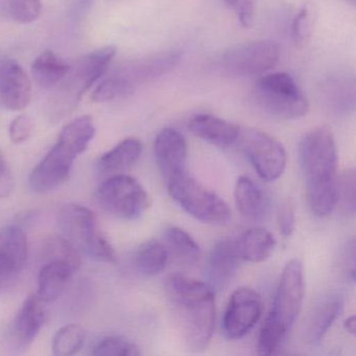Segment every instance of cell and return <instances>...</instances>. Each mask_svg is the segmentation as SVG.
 I'll use <instances>...</instances> for the list:
<instances>
[{
    "mask_svg": "<svg viewBox=\"0 0 356 356\" xmlns=\"http://www.w3.org/2000/svg\"><path fill=\"white\" fill-rule=\"evenodd\" d=\"M300 162L308 205L318 218L329 216L337 204V153L334 137L326 128H316L300 143Z\"/></svg>",
    "mask_w": 356,
    "mask_h": 356,
    "instance_id": "cell-1",
    "label": "cell"
},
{
    "mask_svg": "<svg viewBox=\"0 0 356 356\" xmlns=\"http://www.w3.org/2000/svg\"><path fill=\"white\" fill-rule=\"evenodd\" d=\"M168 298L176 306L187 347L201 352L209 345L216 324L214 291L206 282L180 274L165 281Z\"/></svg>",
    "mask_w": 356,
    "mask_h": 356,
    "instance_id": "cell-2",
    "label": "cell"
},
{
    "mask_svg": "<svg viewBox=\"0 0 356 356\" xmlns=\"http://www.w3.org/2000/svg\"><path fill=\"white\" fill-rule=\"evenodd\" d=\"M95 134L90 116H81L66 124L57 143L34 168L30 185L37 193L53 191L70 176L74 160L86 151Z\"/></svg>",
    "mask_w": 356,
    "mask_h": 356,
    "instance_id": "cell-3",
    "label": "cell"
},
{
    "mask_svg": "<svg viewBox=\"0 0 356 356\" xmlns=\"http://www.w3.org/2000/svg\"><path fill=\"white\" fill-rule=\"evenodd\" d=\"M182 55L180 49H168L129 60L95 88L91 99L97 103H105L132 95L139 85L174 70L180 63Z\"/></svg>",
    "mask_w": 356,
    "mask_h": 356,
    "instance_id": "cell-4",
    "label": "cell"
},
{
    "mask_svg": "<svg viewBox=\"0 0 356 356\" xmlns=\"http://www.w3.org/2000/svg\"><path fill=\"white\" fill-rule=\"evenodd\" d=\"M60 235L79 252L101 261L114 264L116 254L111 243L99 228L97 216L84 206L70 204L58 213Z\"/></svg>",
    "mask_w": 356,
    "mask_h": 356,
    "instance_id": "cell-5",
    "label": "cell"
},
{
    "mask_svg": "<svg viewBox=\"0 0 356 356\" xmlns=\"http://www.w3.org/2000/svg\"><path fill=\"white\" fill-rule=\"evenodd\" d=\"M254 99L264 112L282 118L297 120L308 111V102L291 74L274 72L261 76L255 83Z\"/></svg>",
    "mask_w": 356,
    "mask_h": 356,
    "instance_id": "cell-6",
    "label": "cell"
},
{
    "mask_svg": "<svg viewBox=\"0 0 356 356\" xmlns=\"http://www.w3.org/2000/svg\"><path fill=\"white\" fill-rule=\"evenodd\" d=\"M168 193L189 216L205 224H226L231 218L229 206L216 193L187 172L168 181Z\"/></svg>",
    "mask_w": 356,
    "mask_h": 356,
    "instance_id": "cell-7",
    "label": "cell"
},
{
    "mask_svg": "<svg viewBox=\"0 0 356 356\" xmlns=\"http://www.w3.org/2000/svg\"><path fill=\"white\" fill-rule=\"evenodd\" d=\"M116 54V47H105L91 51L88 55L81 58L76 65L72 66L70 74L60 84L63 85L60 95L62 99L57 101V118L70 113L79 103L83 95L108 72L110 63ZM57 85V86H58Z\"/></svg>",
    "mask_w": 356,
    "mask_h": 356,
    "instance_id": "cell-8",
    "label": "cell"
},
{
    "mask_svg": "<svg viewBox=\"0 0 356 356\" xmlns=\"http://www.w3.org/2000/svg\"><path fill=\"white\" fill-rule=\"evenodd\" d=\"M99 205L124 220H137L152 205L151 195L132 177L120 174L110 176L99 185L97 193Z\"/></svg>",
    "mask_w": 356,
    "mask_h": 356,
    "instance_id": "cell-9",
    "label": "cell"
},
{
    "mask_svg": "<svg viewBox=\"0 0 356 356\" xmlns=\"http://www.w3.org/2000/svg\"><path fill=\"white\" fill-rule=\"evenodd\" d=\"M241 151L262 180L272 182L280 178L286 168V152L274 137L258 129L241 130Z\"/></svg>",
    "mask_w": 356,
    "mask_h": 356,
    "instance_id": "cell-10",
    "label": "cell"
},
{
    "mask_svg": "<svg viewBox=\"0 0 356 356\" xmlns=\"http://www.w3.org/2000/svg\"><path fill=\"white\" fill-rule=\"evenodd\" d=\"M280 54V47L273 40L243 43L224 54L222 67L232 76H261L278 64Z\"/></svg>",
    "mask_w": 356,
    "mask_h": 356,
    "instance_id": "cell-11",
    "label": "cell"
},
{
    "mask_svg": "<svg viewBox=\"0 0 356 356\" xmlns=\"http://www.w3.org/2000/svg\"><path fill=\"white\" fill-rule=\"evenodd\" d=\"M304 291L303 266L299 260H291L283 268L272 309L268 316L285 333H289L297 320Z\"/></svg>",
    "mask_w": 356,
    "mask_h": 356,
    "instance_id": "cell-12",
    "label": "cell"
},
{
    "mask_svg": "<svg viewBox=\"0 0 356 356\" xmlns=\"http://www.w3.org/2000/svg\"><path fill=\"white\" fill-rule=\"evenodd\" d=\"M262 310L264 302L257 291L248 287L233 291L222 318L225 337L239 339L247 335L259 321Z\"/></svg>",
    "mask_w": 356,
    "mask_h": 356,
    "instance_id": "cell-13",
    "label": "cell"
},
{
    "mask_svg": "<svg viewBox=\"0 0 356 356\" xmlns=\"http://www.w3.org/2000/svg\"><path fill=\"white\" fill-rule=\"evenodd\" d=\"M32 99V82L24 68L11 59H0V108L22 111Z\"/></svg>",
    "mask_w": 356,
    "mask_h": 356,
    "instance_id": "cell-14",
    "label": "cell"
},
{
    "mask_svg": "<svg viewBox=\"0 0 356 356\" xmlns=\"http://www.w3.org/2000/svg\"><path fill=\"white\" fill-rule=\"evenodd\" d=\"M241 259L236 241L227 238L218 241L206 261V283L214 291L228 286L236 276Z\"/></svg>",
    "mask_w": 356,
    "mask_h": 356,
    "instance_id": "cell-15",
    "label": "cell"
},
{
    "mask_svg": "<svg viewBox=\"0 0 356 356\" xmlns=\"http://www.w3.org/2000/svg\"><path fill=\"white\" fill-rule=\"evenodd\" d=\"M156 163L166 182L186 172L187 143L184 136L172 128L158 133L154 143Z\"/></svg>",
    "mask_w": 356,
    "mask_h": 356,
    "instance_id": "cell-16",
    "label": "cell"
},
{
    "mask_svg": "<svg viewBox=\"0 0 356 356\" xmlns=\"http://www.w3.org/2000/svg\"><path fill=\"white\" fill-rule=\"evenodd\" d=\"M188 128L195 136L218 147H229L238 140L241 128L234 122L211 114H197L189 120Z\"/></svg>",
    "mask_w": 356,
    "mask_h": 356,
    "instance_id": "cell-17",
    "label": "cell"
},
{
    "mask_svg": "<svg viewBox=\"0 0 356 356\" xmlns=\"http://www.w3.org/2000/svg\"><path fill=\"white\" fill-rule=\"evenodd\" d=\"M45 314L38 296L31 295L26 298L16 318L13 335L18 347H30L44 324Z\"/></svg>",
    "mask_w": 356,
    "mask_h": 356,
    "instance_id": "cell-18",
    "label": "cell"
},
{
    "mask_svg": "<svg viewBox=\"0 0 356 356\" xmlns=\"http://www.w3.org/2000/svg\"><path fill=\"white\" fill-rule=\"evenodd\" d=\"M234 199L237 209L248 220H260L268 213V197L249 177L241 176L236 181Z\"/></svg>",
    "mask_w": 356,
    "mask_h": 356,
    "instance_id": "cell-19",
    "label": "cell"
},
{
    "mask_svg": "<svg viewBox=\"0 0 356 356\" xmlns=\"http://www.w3.org/2000/svg\"><path fill=\"white\" fill-rule=\"evenodd\" d=\"M74 273L70 264L49 261L41 268L38 278V298L41 302L51 303L61 297Z\"/></svg>",
    "mask_w": 356,
    "mask_h": 356,
    "instance_id": "cell-20",
    "label": "cell"
},
{
    "mask_svg": "<svg viewBox=\"0 0 356 356\" xmlns=\"http://www.w3.org/2000/svg\"><path fill=\"white\" fill-rule=\"evenodd\" d=\"M141 153L143 145L138 139H124L102 156L99 161V172L109 177L122 174L136 163Z\"/></svg>",
    "mask_w": 356,
    "mask_h": 356,
    "instance_id": "cell-21",
    "label": "cell"
},
{
    "mask_svg": "<svg viewBox=\"0 0 356 356\" xmlns=\"http://www.w3.org/2000/svg\"><path fill=\"white\" fill-rule=\"evenodd\" d=\"M70 70L72 65L51 51H43L32 64L34 80L44 89L54 88L60 84L70 74Z\"/></svg>",
    "mask_w": 356,
    "mask_h": 356,
    "instance_id": "cell-22",
    "label": "cell"
},
{
    "mask_svg": "<svg viewBox=\"0 0 356 356\" xmlns=\"http://www.w3.org/2000/svg\"><path fill=\"white\" fill-rule=\"evenodd\" d=\"M275 245L274 236L261 227L245 231L237 243L241 259L255 264L266 261L274 251Z\"/></svg>",
    "mask_w": 356,
    "mask_h": 356,
    "instance_id": "cell-23",
    "label": "cell"
},
{
    "mask_svg": "<svg viewBox=\"0 0 356 356\" xmlns=\"http://www.w3.org/2000/svg\"><path fill=\"white\" fill-rule=\"evenodd\" d=\"M163 238L170 256H174L179 264L187 266L199 264L202 257L201 248L186 231L178 227H168L164 231Z\"/></svg>",
    "mask_w": 356,
    "mask_h": 356,
    "instance_id": "cell-24",
    "label": "cell"
},
{
    "mask_svg": "<svg viewBox=\"0 0 356 356\" xmlns=\"http://www.w3.org/2000/svg\"><path fill=\"white\" fill-rule=\"evenodd\" d=\"M341 310L343 302L337 297L328 298L316 308L308 327V339L312 343L316 345L324 339Z\"/></svg>",
    "mask_w": 356,
    "mask_h": 356,
    "instance_id": "cell-25",
    "label": "cell"
},
{
    "mask_svg": "<svg viewBox=\"0 0 356 356\" xmlns=\"http://www.w3.org/2000/svg\"><path fill=\"white\" fill-rule=\"evenodd\" d=\"M170 259L168 248L161 241H145L137 249L134 264L137 270L147 276H155L165 268Z\"/></svg>",
    "mask_w": 356,
    "mask_h": 356,
    "instance_id": "cell-26",
    "label": "cell"
},
{
    "mask_svg": "<svg viewBox=\"0 0 356 356\" xmlns=\"http://www.w3.org/2000/svg\"><path fill=\"white\" fill-rule=\"evenodd\" d=\"M1 251L13 266L14 270L24 268L28 261L29 243L26 233L20 227L9 226L3 234Z\"/></svg>",
    "mask_w": 356,
    "mask_h": 356,
    "instance_id": "cell-27",
    "label": "cell"
},
{
    "mask_svg": "<svg viewBox=\"0 0 356 356\" xmlns=\"http://www.w3.org/2000/svg\"><path fill=\"white\" fill-rule=\"evenodd\" d=\"M3 19L19 24L36 22L41 15V0H0Z\"/></svg>",
    "mask_w": 356,
    "mask_h": 356,
    "instance_id": "cell-28",
    "label": "cell"
},
{
    "mask_svg": "<svg viewBox=\"0 0 356 356\" xmlns=\"http://www.w3.org/2000/svg\"><path fill=\"white\" fill-rule=\"evenodd\" d=\"M85 343V330L81 325L70 324L62 327L53 341V353L70 356L78 353Z\"/></svg>",
    "mask_w": 356,
    "mask_h": 356,
    "instance_id": "cell-29",
    "label": "cell"
},
{
    "mask_svg": "<svg viewBox=\"0 0 356 356\" xmlns=\"http://www.w3.org/2000/svg\"><path fill=\"white\" fill-rule=\"evenodd\" d=\"M355 172L348 170L337 178V204L343 214L353 216L355 213Z\"/></svg>",
    "mask_w": 356,
    "mask_h": 356,
    "instance_id": "cell-30",
    "label": "cell"
},
{
    "mask_svg": "<svg viewBox=\"0 0 356 356\" xmlns=\"http://www.w3.org/2000/svg\"><path fill=\"white\" fill-rule=\"evenodd\" d=\"M49 261H61L70 264L76 272L81 266L80 252L61 235L53 237L47 245Z\"/></svg>",
    "mask_w": 356,
    "mask_h": 356,
    "instance_id": "cell-31",
    "label": "cell"
},
{
    "mask_svg": "<svg viewBox=\"0 0 356 356\" xmlns=\"http://www.w3.org/2000/svg\"><path fill=\"white\" fill-rule=\"evenodd\" d=\"M286 335L287 333H285L276 323L266 316L258 337V354L260 355L276 354L282 346Z\"/></svg>",
    "mask_w": 356,
    "mask_h": 356,
    "instance_id": "cell-32",
    "label": "cell"
},
{
    "mask_svg": "<svg viewBox=\"0 0 356 356\" xmlns=\"http://www.w3.org/2000/svg\"><path fill=\"white\" fill-rule=\"evenodd\" d=\"M97 356H138L140 349L136 343L124 337H108L97 343L92 352Z\"/></svg>",
    "mask_w": 356,
    "mask_h": 356,
    "instance_id": "cell-33",
    "label": "cell"
},
{
    "mask_svg": "<svg viewBox=\"0 0 356 356\" xmlns=\"http://www.w3.org/2000/svg\"><path fill=\"white\" fill-rule=\"evenodd\" d=\"M316 24V10L314 6H304L296 15L291 26V34L296 44L305 45L312 38Z\"/></svg>",
    "mask_w": 356,
    "mask_h": 356,
    "instance_id": "cell-34",
    "label": "cell"
},
{
    "mask_svg": "<svg viewBox=\"0 0 356 356\" xmlns=\"http://www.w3.org/2000/svg\"><path fill=\"white\" fill-rule=\"evenodd\" d=\"M327 95L337 109L347 110L354 104V83L349 79H335L327 86Z\"/></svg>",
    "mask_w": 356,
    "mask_h": 356,
    "instance_id": "cell-35",
    "label": "cell"
},
{
    "mask_svg": "<svg viewBox=\"0 0 356 356\" xmlns=\"http://www.w3.org/2000/svg\"><path fill=\"white\" fill-rule=\"evenodd\" d=\"M34 122L28 115H19L10 126V139L14 143H22L29 140L34 132Z\"/></svg>",
    "mask_w": 356,
    "mask_h": 356,
    "instance_id": "cell-36",
    "label": "cell"
},
{
    "mask_svg": "<svg viewBox=\"0 0 356 356\" xmlns=\"http://www.w3.org/2000/svg\"><path fill=\"white\" fill-rule=\"evenodd\" d=\"M225 3L234 10L241 26H251L255 16V0H225Z\"/></svg>",
    "mask_w": 356,
    "mask_h": 356,
    "instance_id": "cell-37",
    "label": "cell"
},
{
    "mask_svg": "<svg viewBox=\"0 0 356 356\" xmlns=\"http://www.w3.org/2000/svg\"><path fill=\"white\" fill-rule=\"evenodd\" d=\"M279 230L283 236H291L296 227V214L293 206L289 202H285L279 207L278 214Z\"/></svg>",
    "mask_w": 356,
    "mask_h": 356,
    "instance_id": "cell-38",
    "label": "cell"
},
{
    "mask_svg": "<svg viewBox=\"0 0 356 356\" xmlns=\"http://www.w3.org/2000/svg\"><path fill=\"white\" fill-rule=\"evenodd\" d=\"M15 186L13 175L3 161V157H0V199L9 197Z\"/></svg>",
    "mask_w": 356,
    "mask_h": 356,
    "instance_id": "cell-39",
    "label": "cell"
},
{
    "mask_svg": "<svg viewBox=\"0 0 356 356\" xmlns=\"http://www.w3.org/2000/svg\"><path fill=\"white\" fill-rule=\"evenodd\" d=\"M343 266L346 268L348 278L351 279V281L355 280V243H354V239L348 243L347 248H346L345 253H343Z\"/></svg>",
    "mask_w": 356,
    "mask_h": 356,
    "instance_id": "cell-40",
    "label": "cell"
},
{
    "mask_svg": "<svg viewBox=\"0 0 356 356\" xmlns=\"http://www.w3.org/2000/svg\"><path fill=\"white\" fill-rule=\"evenodd\" d=\"M13 273H15L13 266L8 259L7 256L5 255V253L0 250V282H3Z\"/></svg>",
    "mask_w": 356,
    "mask_h": 356,
    "instance_id": "cell-41",
    "label": "cell"
},
{
    "mask_svg": "<svg viewBox=\"0 0 356 356\" xmlns=\"http://www.w3.org/2000/svg\"><path fill=\"white\" fill-rule=\"evenodd\" d=\"M343 327H345L346 331H347V332H349L350 334H355V316H350V318H348L347 320H346L345 324H343Z\"/></svg>",
    "mask_w": 356,
    "mask_h": 356,
    "instance_id": "cell-42",
    "label": "cell"
},
{
    "mask_svg": "<svg viewBox=\"0 0 356 356\" xmlns=\"http://www.w3.org/2000/svg\"><path fill=\"white\" fill-rule=\"evenodd\" d=\"M3 19V15H1V9H0V22Z\"/></svg>",
    "mask_w": 356,
    "mask_h": 356,
    "instance_id": "cell-43",
    "label": "cell"
},
{
    "mask_svg": "<svg viewBox=\"0 0 356 356\" xmlns=\"http://www.w3.org/2000/svg\"><path fill=\"white\" fill-rule=\"evenodd\" d=\"M349 1H350V3H353V5H354V3H355V0H349Z\"/></svg>",
    "mask_w": 356,
    "mask_h": 356,
    "instance_id": "cell-44",
    "label": "cell"
}]
</instances>
